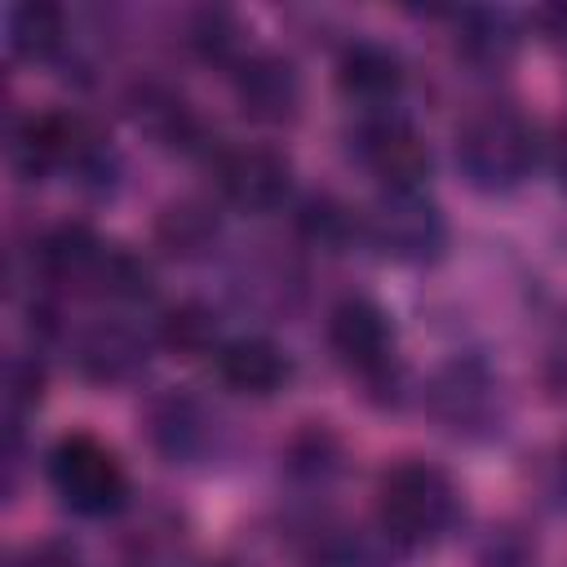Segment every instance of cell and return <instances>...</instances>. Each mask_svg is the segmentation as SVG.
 <instances>
[{
  "label": "cell",
  "instance_id": "9c48e42d",
  "mask_svg": "<svg viewBox=\"0 0 567 567\" xmlns=\"http://www.w3.org/2000/svg\"><path fill=\"white\" fill-rule=\"evenodd\" d=\"M217 377L221 385H230L235 394H252L266 399L275 390H284V381L292 377L288 354L266 341V337H235L226 346H217Z\"/></svg>",
  "mask_w": 567,
  "mask_h": 567
},
{
  "label": "cell",
  "instance_id": "7a4b0ae2",
  "mask_svg": "<svg viewBox=\"0 0 567 567\" xmlns=\"http://www.w3.org/2000/svg\"><path fill=\"white\" fill-rule=\"evenodd\" d=\"M377 518H381L385 540H394L403 549L434 545L456 518V487L439 465L399 461L381 474Z\"/></svg>",
  "mask_w": 567,
  "mask_h": 567
},
{
  "label": "cell",
  "instance_id": "4fadbf2b",
  "mask_svg": "<svg viewBox=\"0 0 567 567\" xmlns=\"http://www.w3.org/2000/svg\"><path fill=\"white\" fill-rule=\"evenodd\" d=\"M492 403H496V394H492V381L483 377V368L478 363H456V368H447L443 377H439V385H434V412L461 434V430H474V425H483V421H492Z\"/></svg>",
  "mask_w": 567,
  "mask_h": 567
},
{
  "label": "cell",
  "instance_id": "277c9868",
  "mask_svg": "<svg viewBox=\"0 0 567 567\" xmlns=\"http://www.w3.org/2000/svg\"><path fill=\"white\" fill-rule=\"evenodd\" d=\"M368 244L403 266L439 261L447 248V221L425 190H381L363 213Z\"/></svg>",
  "mask_w": 567,
  "mask_h": 567
},
{
  "label": "cell",
  "instance_id": "6da1fadb",
  "mask_svg": "<svg viewBox=\"0 0 567 567\" xmlns=\"http://www.w3.org/2000/svg\"><path fill=\"white\" fill-rule=\"evenodd\" d=\"M540 155V137L518 106H483L456 133V168L474 190H514Z\"/></svg>",
  "mask_w": 567,
  "mask_h": 567
},
{
  "label": "cell",
  "instance_id": "52a82bcc",
  "mask_svg": "<svg viewBox=\"0 0 567 567\" xmlns=\"http://www.w3.org/2000/svg\"><path fill=\"white\" fill-rule=\"evenodd\" d=\"M328 346L346 368H354L363 377H381L394 354V328L377 301L346 297L328 315Z\"/></svg>",
  "mask_w": 567,
  "mask_h": 567
},
{
  "label": "cell",
  "instance_id": "5b68a950",
  "mask_svg": "<svg viewBox=\"0 0 567 567\" xmlns=\"http://www.w3.org/2000/svg\"><path fill=\"white\" fill-rule=\"evenodd\" d=\"M213 177L226 204L239 213H270L288 199L292 168L275 146H221L213 155Z\"/></svg>",
  "mask_w": 567,
  "mask_h": 567
},
{
  "label": "cell",
  "instance_id": "8992f818",
  "mask_svg": "<svg viewBox=\"0 0 567 567\" xmlns=\"http://www.w3.org/2000/svg\"><path fill=\"white\" fill-rule=\"evenodd\" d=\"M354 151H359V164L385 190H421V182L430 173V151H425L421 133L408 120L385 115V111L359 124Z\"/></svg>",
  "mask_w": 567,
  "mask_h": 567
},
{
  "label": "cell",
  "instance_id": "8fae6325",
  "mask_svg": "<svg viewBox=\"0 0 567 567\" xmlns=\"http://www.w3.org/2000/svg\"><path fill=\"white\" fill-rule=\"evenodd\" d=\"M146 354H151V341L133 323H120V319L93 323L75 346V363L93 381H128L146 363Z\"/></svg>",
  "mask_w": 567,
  "mask_h": 567
},
{
  "label": "cell",
  "instance_id": "ffe728a7",
  "mask_svg": "<svg viewBox=\"0 0 567 567\" xmlns=\"http://www.w3.org/2000/svg\"><path fill=\"white\" fill-rule=\"evenodd\" d=\"M18 567H80V554L66 540H40L18 558Z\"/></svg>",
  "mask_w": 567,
  "mask_h": 567
},
{
  "label": "cell",
  "instance_id": "ba28073f",
  "mask_svg": "<svg viewBox=\"0 0 567 567\" xmlns=\"http://www.w3.org/2000/svg\"><path fill=\"white\" fill-rule=\"evenodd\" d=\"M235 97H239L244 115H252L261 124H284L301 106V75L288 58L257 53L235 66Z\"/></svg>",
  "mask_w": 567,
  "mask_h": 567
},
{
  "label": "cell",
  "instance_id": "7c38bea8",
  "mask_svg": "<svg viewBox=\"0 0 567 567\" xmlns=\"http://www.w3.org/2000/svg\"><path fill=\"white\" fill-rule=\"evenodd\" d=\"M337 84L346 97H354L363 106H385L403 89V66L381 44H350L337 62Z\"/></svg>",
  "mask_w": 567,
  "mask_h": 567
},
{
  "label": "cell",
  "instance_id": "d6986e66",
  "mask_svg": "<svg viewBox=\"0 0 567 567\" xmlns=\"http://www.w3.org/2000/svg\"><path fill=\"white\" fill-rule=\"evenodd\" d=\"M9 390H13V408H18V412H22V408H35V403H40V390H44V372H40V363L18 359L13 372H9Z\"/></svg>",
  "mask_w": 567,
  "mask_h": 567
},
{
  "label": "cell",
  "instance_id": "2e32d148",
  "mask_svg": "<svg viewBox=\"0 0 567 567\" xmlns=\"http://www.w3.org/2000/svg\"><path fill=\"white\" fill-rule=\"evenodd\" d=\"M151 443L168 461H186L204 443V416L195 412L190 399H164L151 408Z\"/></svg>",
  "mask_w": 567,
  "mask_h": 567
},
{
  "label": "cell",
  "instance_id": "9a60e30c",
  "mask_svg": "<svg viewBox=\"0 0 567 567\" xmlns=\"http://www.w3.org/2000/svg\"><path fill=\"white\" fill-rule=\"evenodd\" d=\"M155 239L173 252V257H195L217 239V213L199 199H177L159 213L155 221Z\"/></svg>",
  "mask_w": 567,
  "mask_h": 567
},
{
  "label": "cell",
  "instance_id": "ac0fdd59",
  "mask_svg": "<svg viewBox=\"0 0 567 567\" xmlns=\"http://www.w3.org/2000/svg\"><path fill=\"white\" fill-rule=\"evenodd\" d=\"M297 230H301L310 244H319V248H341V244L350 239V230H354V217H350V208L337 204L332 195H310V199L301 204V213H297Z\"/></svg>",
  "mask_w": 567,
  "mask_h": 567
},
{
  "label": "cell",
  "instance_id": "44dd1931",
  "mask_svg": "<svg viewBox=\"0 0 567 567\" xmlns=\"http://www.w3.org/2000/svg\"><path fill=\"white\" fill-rule=\"evenodd\" d=\"M549 159H554V173H558V182L567 186V124L558 128V137H554V155H549Z\"/></svg>",
  "mask_w": 567,
  "mask_h": 567
},
{
  "label": "cell",
  "instance_id": "7402d4cb",
  "mask_svg": "<svg viewBox=\"0 0 567 567\" xmlns=\"http://www.w3.org/2000/svg\"><path fill=\"white\" fill-rule=\"evenodd\" d=\"M563 492H567V452H563Z\"/></svg>",
  "mask_w": 567,
  "mask_h": 567
},
{
  "label": "cell",
  "instance_id": "30bf717a",
  "mask_svg": "<svg viewBox=\"0 0 567 567\" xmlns=\"http://www.w3.org/2000/svg\"><path fill=\"white\" fill-rule=\"evenodd\" d=\"M106 257H111V244H102L89 226H58L40 248L44 275L53 284L75 288V292H97L102 288Z\"/></svg>",
  "mask_w": 567,
  "mask_h": 567
},
{
  "label": "cell",
  "instance_id": "5bb4252c",
  "mask_svg": "<svg viewBox=\"0 0 567 567\" xmlns=\"http://www.w3.org/2000/svg\"><path fill=\"white\" fill-rule=\"evenodd\" d=\"M66 35V22H62V9L58 4H44V0H27V4H13L9 18H4V40L18 58H49Z\"/></svg>",
  "mask_w": 567,
  "mask_h": 567
},
{
  "label": "cell",
  "instance_id": "e0dca14e",
  "mask_svg": "<svg viewBox=\"0 0 567 567\" xmlns=\"http://www.w3.org/2000/svg\"><path fill=\"white\" fill-rule=\"evenodd\" d=\"M159 341H164L173 354H182V359H199V354L213 350V341H217V323H213V315H208L204 306L186 301V306H173V310L164 315V323H159Z\"/></svg>",
  "mask_w": 567,
  "mask_h": 567
},
{
  "label": "cell",
  "instance_id": "3957f363",
  "mask_svg": "<svg viewBox=\"0 0 567 567\" xmlns=\"http://www.w3.org/2000/svg\"><path fill=\"white\" fill-rule=\"evenodd\" d=\"M53 492L84 518H106L128 501V474L115 452L93 434H66L49 452Z\"/></svg>",
  "mask_w": 567,
  "mask_h": 567
}]
</instances>
